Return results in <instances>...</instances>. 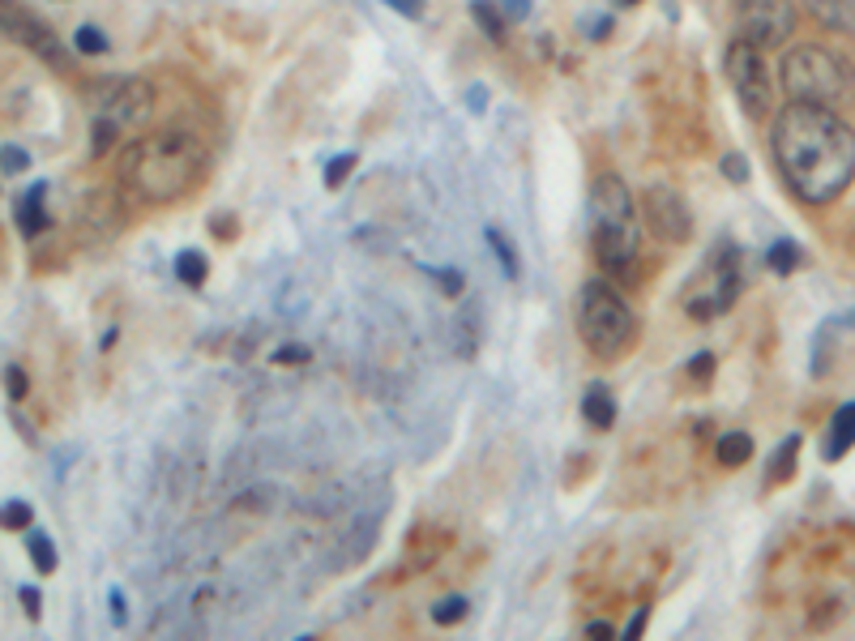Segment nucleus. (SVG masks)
Here are the masks:
<instances>
[{"label": "nucleus", "mask_w": 855, "mask_h": 641, "mask_svg": "<svg viewBox=\"0 0 855 641\" xmlns=\"http://www.w3.org/2000/svg\"><path fill=\"white\" fill-rule=\"evenodd\" d=\"M505 4H509L514 18H526V13H530V0H505Z\"/></svg>", "instance_id": "473e14b6"}, {"label": "nucleus", "mask_w": 855, "mask_h": 641, "mask_svg": "<svg viewBox=\"0 0 855 641\" xmlns=\"http://www.w3.org/2000/svg\"><path fill=\"white\" fill-rule=\"evenodd\" d=\"M620 4H637V0H620Z\"/></svg>", "instance_id": "e433bc0d"}, {"label": "nucleus", "mask_w": 855, "mask_h": 641, "mask_svg": "<svg viewBox=\"0 0 855 641\" xmlns=\"http://www.w3.org/2000/svg\"><path fill=\"white\" fill-rule=\"evenodd\" d=\"M470 108L484 112V86H470Z\"/></svg>", "instance_id": "f704fd0d"}, {"label": "nucleus", "mask_w": 855, "mask_h": 641, "mask_svg": "<svg viewBox=\"0 0 855 641\" xmlns=\"http://www.w3.org/2000/svg\"><path fill=\"white\" fill-rule=\"evenodd\" d=\"M736 30L753 48H778L796 30V4L792 0H736Z\"/></svg>", "instance_id": "6e6552de"}, {"label": "nucleus", "mask_w": 855, "mask_h": 641, "mask_svg": "<svg viewBox=\"0 0 855 641\" xmlns=\"http://www.w3.org/2000/svg\"><path fill=\"white\" fill-rule=\"evenodd\" d=\"M27 168H30V154L22 146H4V150H0V171L13 176V171H27Z\"/></svg>", "instance_id": "393cba45"}, {"label": "nucleus", "mask_w": 855, "mask_h": 641, "mask_svg": "<svg viewBox=\"0 0 855 641\" xmlns=\"http://www.w3.org/2000/svg\"><path fill=\"white\" fill-rule=\"evenodd\" d=\"M22 603H27L30 620H39V590L34 585H22Z\"/></svg>", "instance_id": "7c9ffc66"}, {"label": "nucleus", "mask_w": 855, "mask_h": 641, "mask_svg": "<svg viewBox=\"0 0 855 641\" xmlns=\"http://www.w3.org/2000/svg\"><path fill=\"white\" fill-rule=\"evenodd\" d=\"M176 274L189 282V287H201V282H206V257H201V252H180V257H176Z\"/></svg>", "instance_id": "a211bd4d"}, {"label": "nucleus", "mask_w": 855, "mask_h": 641, "mask_svg": "<svg viewBox=\"0 0 855 641\" xmlns=\"http://www.w3.org/2000/svg\"><path fill=\"white\" fill-rule=\"evenodd\" d=\"M736 296H740V249L723 244L706 261L702 279L689 287V317L710 321V317H718V312H727V308L736 304Z\"/></svg>", "instance_id": "423d86ee"}, {"label": "nucleus", "mask_w": 855, "mask_h": 641, "mask_svg": "<svg viewBox=\"0 0 855 641\" xmlns=\"http://www.w3.org/2000/svg\"><path fill=\"white\" fill-rule=\"evenodd\" d=\"M586 633H590V638H612V629H607V624H590Z\"/></svg>", "instance_id": "c9c22d12"}, {"label": "nucleus", "mask_w": 855, "mask_h": 641, "mask_svg": "<svg viewBox=\"0 0 855 641\" xmlns=\"http://www.w3.org/2000/svg\"><path fill=\"white\" fill-rule=\"evenodd\" d=\"M278 360H282V363H291V360H308V351H304V347H287V351H282Z\"/></svg>", "instance_id": "72a5a7b5"}, {"label": "nucleus", "mask_w": 855, "mask_h": 641, "mask_svg": "<svg viewBox=\"0 0 855 641\" xmlns=\"http://www.w3.org/2000/svg\"><path fill=\"white\" fill-rule=\"evenodd\" d=\"M0 27L9 30L18 43L34 48L48 64H60V69H64V48L56 43V34H48L43 22H34V18H27V13H9V18H0Z\"/></svg>", "instance_id": "9d476101"}, {"label": "nucleus", "mask_w": 855, "mask_h": 641, "mask_svg": "<svg viewBox=\"0 0 855 641\" xmlns=\"http://www.w3.org/2000/svg\"><path fill=\"white\" fill-rule=\"evenodd\" d=\"M646 223L655 227L659 240H672V244H685L693 236V219H689L685 197L676 193V189H663V184H655V189L646 193Z\"/></svg>", "instance_id": "1a4fd4ad"}, {"label": "nucleus", "mask_w": 855, "mask_h": 641, "mask_svg": "<svg viewBox=\"0 0 855 641\" xmlns=\"http://www.w3.org/2000/svg\"><path fill=\"white\" fill-rule=\"evenodd\" d=\"M646 620H650V608H642V612L629 620V629H625V638H642V629H646Z\"/></svg>", "instance_id": "2f4dec72"}, {"label": "nucleus", "mask_w": 855, "mask_h": 641, "mask_svg": "<svg viewBox=\"0 0 855 641\" xmlns=\"http://www.w3.org/2000/svg\"><path fill=\"white\" fill-rule=\"evenodd\" d=\"M463 615H467V599H458V594H454V599H441V603L433 608V620H437V624H458Z\"/></svg>", "instance_id": "412c9836"}, {"label": "nucleus", "mask_w": 855, "mask_h": 641, "mask_svg": "<svg viewBox=\"0 0 855 641\" xmlns=\"http://www.w3.org/2000/svg\"><path fill=\"white\" fill-rule=\"evenodd\" d=\"M475 18H479V27H484V34H493V39H505V27H500V13L488 4V0H475V9H470Z\"/></svg>", "instance_id": "aec40b11"}, {"label": "nucleus", "mask_w": 855, "mask_h": 641, "mask_svg": "<svg viewBox=\"0 0 855 641\" xmlns=\"http://www.w3.org/2000/svg\"><path fill=\"white\" fill-rule=\"evenodd\" d=\"M0 527H4V530H22V527H30V504H27V501L0 504Z\"/></svg>", "instance_id": "6ab92c4d"}, {"label": "nucleus", "mask_w": 855, "mask_h": 641, "mask_svg": "<svg viewBox=\"0 0 855 641\" xmlns=\"http://www.w3.org/2000/svg\"><path fill=\"white\" fill-rule=\"evenodd\" d=\"M4 385H9V398H22L27 393V377L18 368H4Z\"/></svg>", "instance_id": "cd10ccee"}, {"label": "nucleus", "mask_w": 855, "mask_h": 641, "mask_svg": "<svg viewBox=\"0 0 855 641\" xmlns=\"http://www.w3.org/2000/svg\"><path fill=\"white\" fill-rule=\"evenodd\" d=\"M804 9L829 30H855V0H804Z\"/></svg>", "instance_id": "9b49d317"}, {"label": "nucleus", "mask_w": 855, "mask_h": 641, "mask_svg": "<svg viewBox=\"0 0 855 641\" xmlns=\"http://www.w3.org/2000/svg\"><path fill=\"white\" fill-rule=\"evenodd\" d=\"M723 176H727V180H748L745 154H727V159H723Z\"/></svg>", "instance_id": "bb28decb"}, {"label": "nucleus", "mask_w": 855, "mask_h": 641, "mask_svg": "<svg viewBox=\"0 0 855 641\" xmlns=\"http://www.w3.org/2000/svg\"><path fill=\"white\" fill-rule=\"evenodd\" d=\"M774 159L792 193L822 206L855 180V133L829 108L792 103L774 120Z\"/></svg>", "instance_id": "f257e3e1"}, {"label": "nucleus", "mask_w": 855, "mask_h": 641, "mask_svg": "<svg viewBox=\"0 0 855 641\" xmlns=\"http://www.w3.org/2000/svg\"><path fill=\"white\" fill-rule=\"evenodd\" d=\"M129 620V608H125V594L111 590V624H125Z\"/></svg>", "instance_id": "c85d7f7f"}, {"label": "nucleus", "mask_w": 855, "mask_h": 641, "mask_svg": "<svg viewBox=\"0 0 855 641\" xmlns=\"http://www.w3.org/2000/svg\"><path fill=\"white\" fill-rule=\"evenodd\" d=\"M766 261H771L774 274H792V270H796V266L804 261V252H801V244H796V240H778V244H771Z\"/></svg>", "instance_id": "dca6fc26"}, {"label": "nucleus", "mask_w": 855, "mask_h": 641, "mask_svg": "<svg viewBox=\"0 0 855 641\" xmlns=\"http://www.w3.org/2000/svg\"><path fill=\"white\" fill-rule=\"evenodd\" d=\"M43 193H48V184H30L27 197L18 201V227H22V236H39L43 227H48V214H43Z\"/></svg>", "instance_id": "f8f14e48"}, {"label": "nucleus", "mask_w": 855, "mask_h": 641, "mask_svg": "<svg viewBox=\"0 0 855 641\" xmlns=\"http://www.w3.org/2000/svg\"><path fill=\"white\" fill-rule=\"evenodd\" d=\"M581 415H586L590 428H612V423H616V402H612L607 385H590V390H586V398H581Z\"/></svg>", "instance_id": "4468645a"}, {"label": "nucleus", "mask_w": 855, "mask_h": 641, "mask_svg": "<svg viewBox=\"0 0 855 641\" xmlns=\"http://www.w3.org/2000/svg\"><path fill=\"white\" fill-rule=\"evenodd\" d=\"M351 168H356V154H338L330 168H326V184H330V189H338V184L347 180V171H351Z\"/></svg>", "instance_id": "a878e982"}, {"label": "nucleus", "mask_w": 855, "mask_h": 641, "mask_svg": "<svg viewBox=\"0 0 855 641\" xmlns=\"http://www.w3.org/2000/svg\"><path fill=\"white\" fill-rule=\"evenodd\" d=\"M78 52H90V57H103L108 52V34L95 27H82L78 30Z\"/></svg>", "instance_id": "4be33fe9"}, {"label": "nucleus", "mask_w": 855, "mask_h": 641, "mask_svg": "<svg viewBox=\"0 0 855 641\" xmlns=\"http://www.w3.org/2000/svg\"><path fill=\"white\" fill-rule=\"evenodd\" d=\"M197 171H201V146L185 133H155L141 146H133L125 159L129 184L146 197H159V201L185 193L197 180Z\"/></svg>", "instance_id": "f03ea898"}, {"label": "nucleus", "mask_w": 855, "mask_h": 641, "mask_svg": "<svg viewBox=\"0 0 855 641\" xmlns=\"http://www.w3.org/2000/svg\"><path fill=\"white\" fill-rule=\"evenodd\" d=\"M389 9H398V13H407V18H419L424 13V0H386Z\"/></svg>", "instance_id": "c756f323"}, {"label": "nucleus", "mask_w": 855, "mask_h": 641, "mask_svg": "<svg viewBox=\"0 0 855 641\" xmlns=\"http://www.w3.org/2000/svg\"><path fill=\"white\" fill-rule=\"evenodd\" d=\"M796 445H801V437H787V441H783L778 458H774V474H771V479H787V474H792V458H796Z\"/></svg>", "instance_id": "b1692460"}, {"label": "nucleus", "mask_w": 855, "mask_h": 641, "mask_svg": "<svg viewBox=\"0 0 855 641\" xmlns=\"http://www.w3.org/2000/svg\"><path fill=\"white\" fill-rule=\"evenodd\" d=\"M590 244L604 270L625 274L637 257V219L634 197L616 176H599L590 189Z\"/></svg>", "instance_id": "7ed1b4c3"}, {"label": "nucleus", "mask_w": 855, "mask_h": 641, "mask_svg": "<svg viewBox=\"0 0 855 641\" xmlns=\"http://www.w3.org/2000/svg\"><path fill=\"white\" fill-rule=\"evenodd\" d=\"M852 445H855V402H847V407H838V415L829 419L826 458H843Z\"/></svg>", "instance_id": "ddd939ff"}, {"label": "nucleus", "mask_w": 855, "mask_h": 641, "mask_svg": "<svg viewBox=\"0 0 855 641\" xmlns=\"http://www.w3.org/2000/svg\"><path fill=\"white\" fill-rule=\"evenodd\" d=\"M488 244H493V249L500 252V266H505V274L514 279V274H518V257H514V249H509V240L500 236L497 227H488Z\"/></svg>", "instance_id": "5701e85b"}, {"label": "nucleus", "mask_w": 855, "mask_h": 641, "mask_svg": "<svg viewBox=\"0 0 855 641\" xmlns=\"http://www.w3.org/2000/svg\"><path fill=\"white\" fill-rule=\"evenodd\" d=\"M727 78L736 86V99L753 120H766L774 103V86H771V69L762 60V48H753L745 39H736L727 48Z\"/></svg>", "instance_id": "0eeeda50"}, {"label": "nucleus", "mask_w": 855, "mask_h": 641, "mask_svg": "<svg viewBox=\"0 0 855 641\" xmlns=\"http://www.w3.org/2000/svg\"><path fill=\"white\" fill-rule=\"evenodd\" d=\"M783 90L792 94V103L834 108L855 99V73L838 52H829L822 43H801L783 57Z\"/></svg>", "instance_id": "20e7f679"}, {"label": "nucleus", "mask_w": 855, "mask_h": 641, "mask_svg": "<svg viewBox=\"0 0 855 641\" xmlns=\"http://www.w3.org/2000/svg\"><path fill=\"white\" fill-rule=\"evenodd\" d=\"M578 330L586 338V347L599 360H616L629 342H634V312L620 300L616 287L607 282H586L578 304Z\"/></svg>", "instance_id": "39448f33"}, {"label": "nucleus", "mask_w": 855, "mask_h": 641, "mask_svg": "<svg viewBox=\"0 0 855 641\" xmlns=\"http://www.w3.org/2000/svg\"><path fill=\"white\" fill-rule=\"evenodd\" d=\"M753 458V437L748 432H727L723 441H718V462L723 467H740Z\"/></svg>", "instance_id": "2eb2a0df"}, {"label": "nucleus", "mask_w": 855, "mask_h": 641, "mask_svg": "<svg viewBox=\"0 0 855 641\" xmlns=\"http://www.w3.org/2000/svg\"><path fill=\"white\" fill-rule=\"evenodd\" d=\"M27 548H30V560H34V569H39L43 578H48V573H56V548H52V539H48L43 530H30Z\"/></svg>", "instance_id": "f3484780"}]
</instances>
